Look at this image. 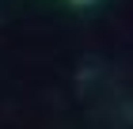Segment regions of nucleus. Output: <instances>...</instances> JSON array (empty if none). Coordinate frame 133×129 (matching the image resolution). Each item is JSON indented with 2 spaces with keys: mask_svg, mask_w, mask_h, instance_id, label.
<instances>
[{
  "mask_svg": "<svg viewBox=\"0 0 133 129\" xmlns=\"http://www.w3.org/2000/svg\"><path fill=\"white\" fill-rule=\"evenodd\" d=\"M72 4H91V0H72Z\"/></svg>",
  "mask_w": 133,
  "mask_h": 129,
  "instance_id": "f257e3e1",
  "label": "nucleus"
}]
</instances>
